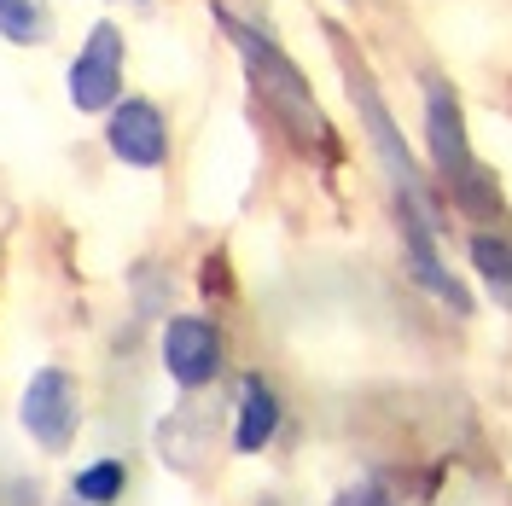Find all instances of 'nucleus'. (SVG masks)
I'll return each instance as SVG.
<instances>
[{
	"label": "nucleus",
	"mask_w": 512,
	"mask_h": 506,
	"mask_svg": "<svg viewBox=\"0 0 512 506\" xmlns=\"http://www.w3.org/2000/svg\"><path fill=\"white\" fill-rule=\"evenodd\" d=\"M216 24H222L227 41L239 47V59H245V70H251L262 105L286 123L291 140H303V146H315V152L332 158V152H338V134H332V123H326V111L315 105L309 76L286 59V47H280L268 30H256V24H245V18H233L227 6H216Z\"/></svg>",
	"instance_id": "obj_1"
},
{
	"label": "nucleus",
	"mask_w": 512,
	"mask_h": 506,
	"mask_svg": "<svg viewBox=\"0 0 512 506\" xmlns=\"http://www.w3.org/2000/svg\"><path fill=\"white\" fill-rule=\"evenodd\" d=\"M425 146H431V163H437L443 187L454 192V204H460L466 216H495V210H501L495 175L472 158L460 99H454V88H448L443 76H425Z\"/></svg>",
	"instance_id": "obj_2"
},
{
	"label": "nucleus",
	"mask_w": 512,
	"mask_h": 506,
	"mask_svg": "<svg viewBox=\"0 0 512 506\" xmlns=\"http://www.w3.org/2000/svg\"><path fill=\"white\" fill-rule=\"evenodd\" d=\"M344 82H350L361 128H367V140H373V152H379V163H384V181L396 192V210H408V216H437V198L425 187V175H419V163H414V152H408V140H402V128H396V117H390V105L379 99L367 64L350 59V53H344Z\"/></svg>",
	"instance_id": "obj_3"
},
{
	"label": "nucleus",
	"mask_w": 512,
	"mask_h": 506,
	"mask_svg": "<svg viewBox=\"0 0 512 506\" xmlns=\"http://www.w3.org/2000/svg\"><path fill=\"white\" fill-rule=\"evenodd\" d=\"M123 53L128 47H123V30H117V24H94V30H88L82 53L64 70V88H70V105H76V111L99 117V111H111V105L123 99Z\"/></svg>",
	"instance_id": "obj_4"
},
{
	"label": "nucleus",
	"mask_w": 512,
	"mask_h": 506,
	"mask_svg": "<svg viewBox=\"0 0 512 506\" xmlns=\"http://www.w3.org/2000/svg\"><path fill=\"white\" fill-rule=\"evenodd\" d=\"M76 419H82V402H76L70 373L41 367V373L24 384V396H18V425L30 431V443L47 448V454H59V448H70V437H76Z\"/></svg>",
	"instance_id": "obj_5"
},
{
	"label": "nucleus",
	"mask_w": 512,
	"mask_h": 506,
	"mask_svg": "<svg viewBox=\"0 0 512 506\" xmlns=\"http://www.w3.org/2000/svg\"><path fill=\"white\" fill-rule=\"evenodd\" d=\"M105 146L128 169H158L169 158V123L152 99H117L105 111Z\"/></svg>",
	"instance_id": "obj_6"
},
{
	"label": "nucleus",
	"mask_w": 512,
	"mask_h": 506,
	"mask_svg": "<svg viewBox=\"0 0 512 506\" xmlns=\"http://www.w3.org/2000/svg\"><path fill=\"white\" fill-rule=\"evenodd\" d=\"M163 367L181 390H204V384L222 373V338L216 326L198 315H181L163 326Z\"/></svg>",
	"instance_id": "obj_7"
},
{
	"label": "nucleus",
	"mask_w": 512,
	"mask_h": 506,
	"mask_svg": "<svg viewBox=\"0 0 512 506\" xmlns=\"http://www.w3.org/2000/svg\"><path fill=\"white\" fill-rule=\"evenodd\" d=\"M280 437V396L268 390L262 373L239 384V419H233V448L239 454H262V448Z\"/></svg>",
	"instance_id": "obj_8"
},
{
	"label": "nucleus",
	"mask_w": 512,
	"mask_h": 506,
	"mask_svg": "<svg viewBox=\"0 0 512 506\" xmlns=\"http://www.w3.org/2000/svg\"><path fill=\"white\" fill-rule=\"evenodd\" d=\"M53 35V0H0V41L41 47Z\"/></svg>",
	"instance_id": "obj_9"
},
{
	"label": "nucleus",
	"mask_w": 512,
	"mask_h": 506,
	"mask_svg": "<svg viewBox=\"0 0 512 506\" xmlns=\"http://www.w3.org/2000/svg\"><path fill=\"white\" fill-rule=\"evenodd\" d=\"M472 268H478V280L501 297V303H512V239H501V233H472Z\"/></svg>",
	"instance_id": "obj_10"
},
{
	"label": "nucleus",
	"mask_w": 512,
	"mask_h": 506,
	"mask_svg": "<svg viewBox=\"0 0 512 506\" xmlns=\"http://www.w3.org/2000/svg\"><path fill=\"white\" fill-rule=\"evenodd\" d=\"M123 489H128L123 460H94V466H82V472L70 477V495L82 506H111V501H123Z\"/></svg>",
	"instance_id": "obj_11"
},
{
	"label": "nucleus",
	"mask_w": 512,
	"mask_h": 506,
	"mask_svg": "<svg viewBox=\"0 0 512 506\" xmlns=\"http://www.w3.org/2000/svg\"><path fill=\"white\" fill-rule=\"evenodd\" d=\"M332 506H396V501H390V489H384V483H373V477H367V483H350V489H344Z\"/></svg>",
	"instance_id": "obj_12"
}]
</instances>
